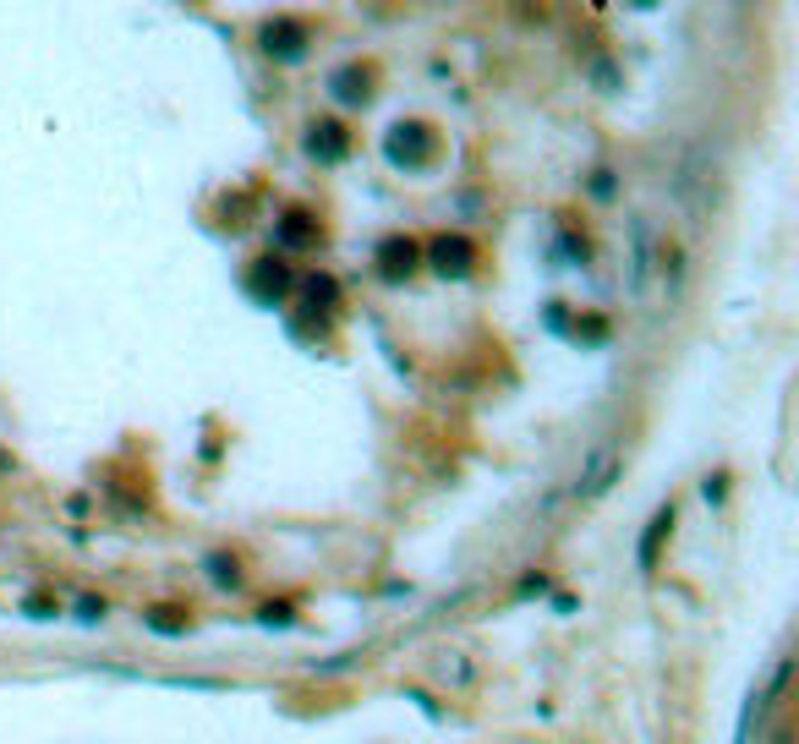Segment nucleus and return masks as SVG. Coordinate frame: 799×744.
I'll use <instances>...</instances> for the list:
<instances>
[{
	"label": "nucleus",
	"mask_w": 799,
	"mask_h": 744,
	"mask_svg": "<svg viewBox=\"0 0 799 744\" xmlns=\"http://www.w3.org/2000/svg\"><path fill=\"white\" fill-rule=\"evenodd\" d=\"M613 476H619V449H597V455H592V471L581 476V487H575V493H581V498H602Z\"/></svg>",
	"instance_id": "9"
},
{
	"label": "nucleus",
	"mask_w": 799,
	"mask_h": 744,
	"mask_svg": "<svg viewBox=\"0 0 799 744\" xmlns=\"http://www.w3.org/2000/svg\"><path fill=\"white\" fill-rule=\"evenodd\" d=\"M143 619L154 624V630H165V635H181V630H187V613H176V608H148Z\"/></svg>",
	"instance_id": "12"
},
{
	"label": "nucleus",
	"mask_w": 799,
	"mask_h": 744,
	"mask_svg": "<svg viewBox=\"0 0 799 744\" xmlns=\"http://www.w3.org/2000/svg\"><path fill=\"white\" fill-rule=\"evenodd\" d=\"M564 258H570V263H586V258H592V247H586V236H564Z\"/></svg>",
	"instance_id": "14"
},
{
	"label": "nucleus",
	"mask_w": 799,
	"mask_h": 744,
	"mask_svg": "<svg viewBox=\"0 0 799 744\" xmlns=\"http://www.w3.org/2000/svg\"><path fill=\"white\" fill-rule=\"evenodd\" d=\"M307 44H312V33L301 28V22H291V17H280V22H269V28H263V50H269L274 61H301V55H307Z\"/></svg>",
	"instance_id": "6"
},
{
	"label": "nucleus",
	"mask_w": 799,
	"mask_h": 744,
	"mask_svg": "<svg viewBox=\"0 0 799 744\" xmlns=\"http://www.w3.org/2000/svg\"><path fill=\"white\" fill-rule=\"evenodd\" d=\"M329 88H334V99H345V104H362L367 93H373V77H367V66H340V72L329 77Z\"/></svg>",
	"instance_id": "10"
},
{
	"label": "nucleus",
	"mask_w": 799,
	"mask_h": 744,
	"mask_svg": "<svg viewBox=\"0 0 799 744\" xmlns=\"http://www.w3.org/2000/svg\"><path fill=\"white\" fill-rule=\"evenodd\" d=\"M301 296H307L312 307H323V312H329L334 301H340V285H334L329 274H307V279H301Z\"/></svg>",
	"instance_id": "11"
},
{
	"label": "nucleus",
	"mask_w": 799,
	"mask_h": 744,
	"mask_svg": "<svg viewBox=\"0 0 799 744\" xmlns=\"http://www.w3.org/2000/svg\"><path fill=\"white\" fill-rule=\"evenodd\" d=\"M247 285L258 290V301H280V296H285V285H291V274H285V263H274V252H269V258L252 263Z\"/></svg>",
	"instance_id": "8"
},
{
	"label": "nucleus",
	"mask_w": 799,
	"mask_h": 744,
	"mask_svg": "<svg viewBox=\"0 0 799 744\" xmlns=\"http://www.w3.org/2000/svg\"><path fill=\"white\" fill-rule=\"evenodd\" d=\"M427 258H433V269L444 279H466L477 269V247H471L466 236H433L427 241Z\"/></svg>",
	"instance_id": "4"
},
{
	"label": "nucleus",
	"mask_w": 799,
	"mask_h": 744,
	"mask_svg": "<svg viewBox=\"0 0 799 744\" xmlns=\"http://www.w3.org/2000/svg\"><path fill=\"white\" fill-rule=\"evenodd\" d=\"M208 575H214L219 586H236V564H225V558H219V553L208 558Z\"/></svg>",
	"instance_id": "13"
},
{
	"label": "nucleus",
	"mask_w": 799,
	"mask_h": 744,
	"mask_svg": "<svg viewBox=\"0 0 799 744\" xmlns=\"http://www.w3.org/2000/svg\"><path fill=\"white\" fill-rule=\"evenodd\" d=\"M258 619H263V624H291V619H296V608H291V602H280V608L269 602V608H263Z\"/></svg>",
	"instance_id": "15"
},
{
	"label": "nucleus",
	"mask_w": 799,
	"mask_h": 744,
	"mask_svg": "<svg viewBox=\"0 0 799 744\" xmlns=\"http://www.w3.org/2000/svg\"><path fill=\"white\" fill-rule=\"evenodd\" d=\"M416 263H422V252H416V241L405 236H389L378 241V279H389V285H400V279L416 274Z\"/></svg>",
	"instance_id": "5"
},
{
	"label": "nucleus",
	"mask_w": 799,
	"mask_h": 744,
	"mask_svg": "<svg viewBox=\"0 0 799 744\" xmlns=\"http://www.w3.org/2000/svg\"><path fill=\"white\" fill-rule=\"evenodd\" d=\"M301 148H307V159H318V165H340V159L351 154V132H345V121H334V115H318V121L307 126V137H301Z\"/></svg>",
	"instance_id": "2"
},
{
	"label": "nucleus",
	"mask_w": 799,
	"mask_h": 744,
	"mask_svg": "<svg viewBox=\"0 0 799 744\" xmlns=\"http://www.w3.org/2000/svg\"><path fill=\"white\" fill-rule=\"evenodd\" d=\"M384 148H389L395 165H427V159L438 154V137H433V126H422V121H400V126H389Z\"/></svg>",
	"instance_id": "1"
},
{
	"label": "nucleus",
	"mask_w": 799,
	"mask_h": 744,
	"mask_svg": "<svg viewBox=\"0 0 799 744\" xmlns=\"http://www.w3.org/2000/svg\"><path fill=\"white\" fill-rule=\"evenodd\" d=\"M77 619H83V624L104 619V602H99V597H83V602H77Z\"/></svg>",
	"instance_id": "16"
},
{
	"label": "nucleus",
	"mask_w": 799,
	"mask_h": 744,
	"mask_svg": "<svg viewBox=\"0 0 799 744\" xmlns=\"http://www.w3.org/2000/svg\"><path fill=\"white\" fill-rule=\"evenodd\" d=\"M323 241V225L312 208H285L280 219H274V247L280 252H312Z\"/></svg>",
	"instance_id": "3"
},
{
	"label": "nucleus",
	"mask_w": 799,
	"mask_h": 744,
	"mask_svg": "<svg viewBox=\"0 0 799 744\" xmlns=\"http://www.w3.org/2000/svg\"><path fill=\"white\" fill-rule=\"evenodd\" d=\"M668 537H674V504H663V509L652 515V526L641 531V548H635V558H641L646 575L657 569V558H663V542H668Z\"/></svg>",
	"instance_id": "7"
}]
</instances>
